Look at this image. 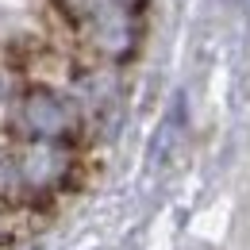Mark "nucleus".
<instances>
[{
    "label": "nucleus",
    "instance_id": "1",
    "mask_svg": "<svg viewBox=\"0 0 250 250\" xmlns=\"http://www.w3.org/2000/svg\"><path fill=\"white\" fill-rule=\"evenodd\" d=\"M77 108L65 93L46 81L20 85L12 96V139H42V143H73Z\"/></svg>",
    "mask_w": 250,
    "mask_h": 250
},
{
    "label": "nucleus",
    "instance_id": "3",
    "mask_svg": "<svg viewBox=\"0 0 250 250\" xmlns=\"http://www.w3.org/2000/svg\"><path fill=\"white\" fill-rule=\"evenodd\" d=\"M181 120H185V96H177V100H173L169 116H166V120H162V127H158L154 146H150V162H162V154L169 150V143H173V131L181 127Z\"/></svg>",
    "mask_w": 250,
    "mask_h": 250
},
{
    "label": "nucleus",
    "instance_id": "2",
    "mask_svg": "<svg viewBox=\"0 0 250 250\" xmlns=\"http://www.w3.org/2000/svg\"><path fill=\"white\" fill-rule=\"evenodd\" d=\"M12 166L23 196H50L73 173V146L69 143H42V139H12Z\"/></svg>",
    "mask_w": 250,
    "mask_h": 250
}]
</instances>
